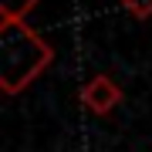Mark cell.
<instances>
[{
    "instance_id": "1",
    "label": "cell",
    "mask_w": 152,
    "mask_h": 152,
    "mask_svg": "<svg viewBox=\"0 0 152 152\" xmlns=\"http://www.w3.org/2000/svg\"><path fill=\"white\" fill-rule=\"evenodd\" d=\"M54 61V48L27 24H4L0 20V91L17 95L24 91L41 71Z\"/></svg>"
},
{
    "instance_id": "2",
    "label": "cell",
    "mask_w": 152,
    "mask_h": 152,
    "mask_svg": "<svg viewBox=\"0 0 152 152\" xmlns=\"http://www.w3.org/2000/svg\"><path fill=\"white\" fill-rule=\"evenodd\" d=\"M122 98H125L122 85L115 81V78H108V75H91L81 88H78V102H81L91 115H108V112H115V108L122 105Z\"/></svg>"
},
{
    "instance_id": "3",
    "label": "cell",
    "mask_w": 152,
    "mask_h": 152,
    "mask_svg": "<svg viewBox=\"0 0 152 152\" xmlns=\"http://www.w3.org/2000/svg\"><path fill=\"white\" fill-rule=\"evenodd\" d=\"M41 0H0V20L4 24H20Z\"/></svg>"
},
{
    "instance_id": "4",
    "label": "cell",
    "mask_w": 152,
    "mask_h": 152,
    "mask_svg": "<svg viewBox=\"0 0 152 152\" xmlns=\"http://www.w3.org/2000/svg\"><path fill=\"white\" fill-rule=\"evenodd\" d=\"M125 14H132L135 20H149L152 17V0H122Z\"/></svg>"
}]
</instances>
